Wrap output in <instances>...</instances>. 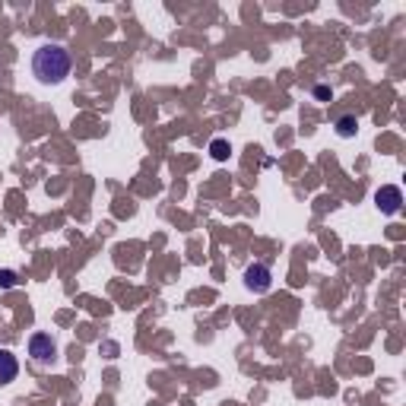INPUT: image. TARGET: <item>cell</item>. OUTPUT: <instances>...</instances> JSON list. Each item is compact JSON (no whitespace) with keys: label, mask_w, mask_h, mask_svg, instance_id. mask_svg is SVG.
Returning a JSON list of instances; mask_svg holds the SVG:
<instances>
[{"label":"cell","mask_w":406,"mask_h":406,"mask_svg":"<svg viewBox=\"0 0 406 406\" xmlns=\"http://www.w3.org/2000/svg\"><path fill=\"white\" fill-rule=\"evenodd\" d=\"M70 67H73V57L63 44H42V48L32 54V73L38 76V82L44 86H57L70 76Z\"/></svg>","instance_id":"6da1fadb"},{"label":"cell","mask_w":406,"mask_h":406,"mask_svg":"<svg viewBox=\"0 0 406 406\" xmlns=\"http://www.w3.org/2000/svg\"><path fill=\"white\" fill-rule=\"evenodd\" d=\"M29 355L38 365H51L57 359V343L48 333H32L29 336Z\"/></svg>","instance_id":"7a4b0ae2"},{"label":"cell","mask_w":406,"mask_h":406,"mask_svg":"<svg viewBox=\"0 0 406 406\" xmlns=\"http://www.w3.org/2000/svg\"><path fill=\"white\" fill-rule=\"evenodd\" d=\"M270 283H273V273H270V266H266V264H251L245 270V285L251 292H266V289H270Z\"/></svg>","instance_id":"3957f363"},{"label":"cell","mask_w":406,"mask_h":406,"mask_svg":"<svg viewBox=\"0 0 406 406\" xmlns=\"http://www.w3.org/2000/svg\"><path fill=\"white\" fill-rule=\"evenodd\" d=\"M374 200H378V209L387 216H393L400 209V203H403V194H400V187H393V184H387V187H381L378 194H374Z\"/></svg>","instance_id":"277c9868"},{"label":"cell","mask_w":406,"mask_h":406,"mask_svg":"<svg viewBox=\"0 0 406 406\" xmlns=\"http://www.w3.org/2000/svg\"><path fill=\"white\" fill-rule=\"evenodd\" d=\"M19 374V362L10 349H0V387H6L10 381H16Z\"/></svg>","instance_id":"5b68a950"},{"label":"cell","mask_w":406,"mask_h":406,"mask_svg":"<svg viewBox=\"0 0 406 406\" xmlns=\"http://www.w3.org/2000/svg\"><path fill=\"white\" fill-rule=\"evenodd\" d=\"M336 133H340V137H355V133H359V121H355L352 114H343V118L336 121Z\"/></svg>","instance_id":"8992f818"},{"label":"cell","mask_w":406,"mask_h":406,"mask_svg":"<svg viewBox=\"0 0 406 406\" xmlns=\"http://www.w3.org/2000/svg\"><path fill=\"white\" fill-rule=\"evenodd\" d=\"M209 152H213V159H219V162H222V159H228V152H232V149H228L226 140H213V143H209Z\"/></svg>","instance_id":"52a82bcc"}]
</instances>
